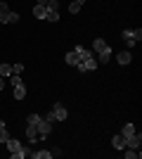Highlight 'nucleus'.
Listing matches in <instances>:
<instances>
[{
    "label": "nucleus",
    "instance_id": "20e7f679",
    "mask_svg": "<svg viewBox=\"0 0 142 159\" xmlns=\"http://www.w3.org/2000/svg\"><path fill=\"white\" fill-rule=\"evenodd\" d=\"M142 145V135L140 133H133V135H128V138H126V147H140Z\"/></svg>",
    "mask_w": 142,
    "mask_h": 159
},
{
    "label": "nucleus",
    "instance_id": "dca6fc26",
    "mask_svg": "<svg viewBox=\"0 0 142 159\" xmlns=\"http://www.w3.org/2000/svg\"><path fill=\"white\" fill-rule=\"evenodd\" d=\"M5 145H7V150H10V154H12V152H19V150H21V143H19V140H14V138H10Z\"/></svg>",
    "mask_w": 142,
    "mask_h": 159
},
{
    "label": "nucleus",
    "instance_id": "412c9836",
    "mask_svg": "<svg viewBox=\"0 0 142 159\" xmlns=\"http://www.w3.org/2000/svg\"><path fill=\"white\" fill-rule=\"evenodd\" d=\"M133 133H135V126H133V124H126L123 131H121V135H123V138H128V135H133Z\"/></svg>",
    "mask_w": 142,
    "mask_h": 159
},
{
    "label": "nucleus",
    "instance_id": "f8f14e48",
    "mask_svg": "<svg viewBox=\"0 0 142 159\" xmlns=\"http://www.w3.org/2000/svg\"><path fill=\"white\" fill-rule=\"evenodd\" d=\"M10 157H12V159H26V157H31V147H24V145H21L19 152H12Z\"/></svg>",
    "mask_w": 142,
    "mask_h": 159
},
{
    "label": "nucleus",
    "instance_id": "f704fd0d",
    "mask_svg": "<svg viewBox=\"0 0 142 159\" xmlns=\"http://www.w3.org/2000/svg\"><path fill=\"white\" fill-rule=\"evenodd\" d=\"M2 124H5V121H2V119H0V126H2Z\"/></svg>",
    "mask_w": 142,
    "mask_h": 159
},
{
    "label": "nucleus",
    "instance_id": "4468645a",
    "mask_svg": "<svg viewBox=\"0 0 142 159\" xmlns=\"http://www.w3.org/2000/svg\"><path fill=\"white\" fill-rule=\"evenodd\" d=\"M12 90H14V100H24V98H26V86H24V83L14 86Z\"/></svg>",
    "mask_w": 142,
    "mask_h": 159
},
{
    "label": "nucleus",
    "instance_id": "c85d7f7f",
    "mask_svg": "<svg viewBox=\"0 0 142 159\" xmlns=\"http://www.w3.org/2000/svg\"><path fill=\"white\" fill-rule=\"evenodd\" d=\"M21 71H24V64H14L12 66V74H21Z\"/></svg>",
    "mask_w": 142,
    "mask_h": 159
},
{
    "label": "nucleus",
    "instance_id": "9b49d317",
    "mask_svg": "<svg viewBox=\"0 0 142 159\" xmlns=\"http://www.w3.org/2000/svg\"><path fill=\"white\" fill-rule=\"evenodd\" d=\"M123 150H126V152H123V154H126V159H140V147H123Z\"/></svg>",
    "mask_w": 142,
    "mask_h": 159
},
{
    "label": "nucleus",
    "instance_id": "39448f33",
    "mask_svg": "<svg viewBox=\"0 0 142 159\" xmlns=\"http://www.w3.org/2000/svg\"><path fill=\"white\" fill-rule=\"evenodd\" d=\"M111 57H114V52H111V48H107L104 52H97V55H95V60H97V64H107V62L111 60Z\"/></svg>",
    "mask_w": 142,
    "mask_h": 159
},
{
    "label": "nucleus",
    "instance_id": "f257e3e1",
    "mask_svg": "<svg viewBox=\"0 0 142 159\" xmlns=\"http://www.w3.org/2000/svg\"><path fill=\"white\" fill-rule=\"evenodd\" d=\"M36 131H38V140H45L47 135L52 133V124H50V121H45V119L41 116V121L36 124Z\"/></svg>",
    "mask_w": 142,
    "mask_h": 159
},
{
    "label": "nucleus",
    "instance_id": "1a4fd4ad",
    "mask_svg": "<svg viewBox=\"0 0 142 159\" xmlns=\"http://www.w3.org/2000/svg\"><path fill=\"white\" fill-rule=\"evenodd\" d=\"M111 145H114V147H116V150H118V152H121L123 147H126V138H123L121 133H116L114 138H111Z\"/></svg>",
    "mask_w": 142,
    "mask_h": 159
},
{
    "label": "nucleus",
    "instance_id": "ddd939ff",
    "mask_svg": "<svg viewBox=\"0 0 142 159\" xmlns=\"http://www.w3.org/2000/svg\"><path fill=\"white\" fill-rule=\"evenodd\" d=\"M121 38L126 40V43H128V48H133V45L137 43V40H135V36H133V31H130V29H126V31L121 33Z\"/></svg>",
    "mask_w": 142,
    "mask_h": 159
},
{
    "label": "nucleus",
    "instance_id": "cd10ccee",
    "mask_svg": "<svg viewBox=\"0 0 142 159\" xmlns=\"http://www.w3.org/2000/svg\"><path fill=\"white\" fill-rule=\"evenodd\" d=\"M12 74V66L10 64H0V76H10Z\"/></svg>",
    "mask_w": 142,
    "mask_h": 159
},
{
    "label": "nucleus",
    "instance_id": "2f4dec72",
    "mask_svg": "<svg viewBox=\"0 0 142 159\" xmlns=\"http://www.w3.org/2000/svg\"><path fill=\"white\" fill-rule=\"evenodd\" d=\"M133 36H135V40H140V38H142V29H135V31H133Z\"/></svg>",
    "mask_w": 142,
    "mask_h": 159
},
{
    "label": "nucleus",
    "instance_id": "c756f323",
    "mask_svg": "<svg viewBox=\"0 0 142 159\" xmlns=\"http://www.w3.org/2000/svg\"><path fill=\"white\" fill-rule=\"evenodd\" d=\"M43 119H45V121H50V124H52V121H54V114H52V112H47V114H43Z\"/></svg>",
    "mask_w": 142,
    "mask_h": 159
},
{
    "label": "nucleus",
    "instance_id": "a211bd4d",
    "mask_svg": "<svg viewBox=\"0 0 142 159\" xmlns=\"http://www.w3.org/2000/svg\"><path fill=\"white\" fill-rule=\"evenodd\" d=\"M64 62H67L69 66H76V62H78V55H76L74 50H71V52H67V55H64Z\"/></svg>",
    "mask_w": 142,
    "mask_h": 159
},
{
    "label": "nucleus",
    "instance_id": "72a5a7b5",
    "mask_svg": "<svg viewBox=\"0 0 142 159\" xmlns=\"http://www.w3.org/2000/svg\"><path fill=\"white\" fill-rule=\"evenodd\" d=\"M38 5H47V0H38Z\"/></svg>",
    "mask_w": 142,
    "mask_h": 159
},
{
    "label": "nucleus",
    "instance_id": "7ed1b4c3",
    "mask_svg": "<svg viewBox=\"0 0 142 159\" xmlns=\"http://www.w3.org/2000/svg\"><path fill=\"white\" fill-rule=\"evenodd\" d=\"M52 114H54V121H67V116H69L67 107L62 105V102H57V105L52 107Z\"/></svg>",
    "mask_w": 142,
    "mask_h": 159
},
{
    "label": "nucleus",
    "instance_id": "393cba45",
    "mask_svg": "<svg viewBox=\"0 0 142 159\" xmlns=\"http://www.w3.org/2000/svg\"><path fill=\"white\" fill-rule=\"evenodd\" d=\"M47 10H54V12H59V0H47Z\"/></svg>",
    "mask_w": 142,
    "mask_h": 159
},
{
    "label": "nucleus",
    "instance_id": "bb28decb",
    "mask_svg": "<svg viewBox=\"0 0 142 159\" xmlns=\"http://www.w3.org/2000/svg\"><path fill=\"white\" fill-rule=\"evenodd\" d=\"M38 121H41V114H28V116H26V124H33V126H36Z\"/></svg>",
    "mask_w": 142,
    "mask_h": 159
},
{
    "label": "nucleus",
    "instance_id": "9d476101",
    "mask_svg": "<svg viewBox=\"0 0 142 159\" xmlns=\"http://www.w3.org/2000/svg\"><path fill=\"white\" fill-rule=\"evenodd\" d=\"M0 21H2V24H17V21H19V12H12V10H10Z\"/></svg>",
    "mask_w": 142,
    "mask_h": 159
},
{
    "label": "nucleus",
    "instance_id": "6e6552de",
    "mask_svg": "<svg viewBox=\"0 0 142 159\" xmlns=\"http://www.w3.org/2000/svg\"><path fill=\"white\" fill-rule=\"evenodd\" d=\"M116 60H118V64H130V60H133V55H130V50H121V52L116 55Z\"/></svg>",
    "mask_w": 142,
    "mask_h": 159
},
{
    "label": "nucleus",
    "instance_id": "2eb2a0df",
    "mask_svg": "<svg viewBox=\"0 0 142 159\" xmlns=\"http://www.w3.org/2000/svg\"><path fill=\"white\" fill-rule=\"evenodd\" d=\"M26 138L31 140V143H36V140H38V131H36L33 124H26Z\"/></svg>",
    "mask_w": 142,
    "mask_h": 159
},
{
    "label": "nucleus",
    "instance_id": "5701e85b",
    "mask_svg": "<svg viewBox=\"0 0 142 159\" xmlns=\"http://www.w3.org/2000/svg\"><path fill=\"white\" fill-rule=\"evenodd\" d=\"M19 83H21V76H19V74H10V86H19Z\"/></svg>",
    "mask_w": 142,
    "mask_h": 159
},
{
    "label": "nucleus",
    "instance_id": "7c9ffc66",
    "mask_svg": "<svg viewBox=\"0 0 142 159\" xmlns=\"http://www.w3.org/2000/svg\"><path fill=\"white\" fill-rule=\"evenodd\" d=\"M50 154H52V157H62V150H59V147H52V150H50Z\"/></svg>",
    "mask_w": 142,
    "mask_h": 159
},
{
    "label": "nucleus",
    "instance_id": "0eeeda50",
    "mask_svg": "<svg viewBox=\"0 0 142 159\" xmlns=\"http://www.w3.org/2000/svg\"><path fill=\"white\" fill-rule=\"evenodd\" d=\"M107 43H104V38H95L93 40V55H97V52H104V50H107Z\"/></svg>",
    "mask_w": 142,
    "mask_h": 159
},
{
    "label": "nucleus",
    "instance_id": "423d86ee",
    "mask_svg": "<svg viewBox=\"0 0 142 159\" xmlns=\"http://www.w3.org/2000/svg\"><path fill=\"white\" fill-rule=\"evenodd\" d=\"M74 52L78 55V60H88V57H95L93 50H88V48H83V45H76V48H74Z\"/></svg>",
    "mask_w": 142,
    "mask_h": 159
},
{
    "label": "nucleus",
    "instance_id": "b1692460",
    "mask_svg": "<svg viewBox=\"0 0 142 159\" xmlns=\"http://www.w3.org/2000/svg\"><path fill=\"white\" fill-rule=\"evenodd\" d=\"M10 140V133H7V128H5V124L0 126V143H7Z\"/></svg>",
    "mask_w": 142,
    "mask_h": 159
},
{
    "label": "nucleus",
    "instance_id": "4be33fe9",
    "mask_svg": "<svg viewBox=\"0 0 142 159\" xmlns=\"http://www.w3.org/2000/svg\"><path fill=\"white\" fill-rule=\"evenodd\" d=\"M45 21H59V12H54V10H47Z\"/></svg>",
    "mask_w": 142,
    "mask_h": 159
},
{
    "label": "nucleus",
    "instance_id": "6ab92c4d",
    "mask_svg": "<svg viewBox=\"0 0 142 159\" xmlns=\"http://www.w3.org/2000/svg\"><path fill=\"white\" fill-rule=\"evenodd\" d=\"M83 2H85V0H74V2L69 5V12H71V14H76V12H78V10L83 7Z\"/></svg>",
    "mask_w": 142,
    "mask_h": 159
},
{
    "label": "nucleus",
    "instance_id": "a878e982",
    "mask_svg": "<svg viewBox=\"0 0 142 159\" xmlns=\"http://www.w3.org/2000/svg\"><path fill=\"white\" fill-rule=\"evenodd\" d=\"M7 12H10V5H7L5 0H0V19H2V17H5Z\"/></svg>",
    "mask_w": 142,
    "mask_h": 159
},
{
    "label": "nucleus",
    "instance_id": "473e14b6",
    "mask_svg": "<svg viewBox=\"0 0 142 159\" xmlns=\"http://www.w3.org/2000/svg\"><path fill=\"white\" fill-rule=\"evenodd\" d=\"M2 88H5V81H2V76H0V90H2Z\"/></svg>",
    "mask_w": 142,
    "mask_h": 159
},
{
    "label": "nucleus",
    "instance_id": "f03ea898",
    "mask_svg": "<svg viewBox=\"0 0 142 159\" xmlns=\"http://www.w3.org/2000/svg\"><path fill=\"white\" fill-rule=\"evenodd\" d=\"M76 66H78L81 71H93V69H97V60H95V57H88V60H78V62H76Z\"/></svg>",
    "mask_w": 142,
    "mask_h": 159
},
{
    "label": "nucleus",
    "instance_id": "aec40b11",
    "mask_svg": "<svg viewBox=\"0 0 142 159\" xmlns=\"http://www.w3.org/2000/svg\"><path fill=\"white\" fill-rule=\"evenodd\" d=\"M31 157L33 159H50L52 154H50V150H41V152H31Z\"/></svg>",
    "mask_w": 142,
    "mask_h": 159
},
{
    "label": "nucleus",
    "instance_id": "f3484780",
    "mask_svg": "<svg viewBox=\"0 0 142 159\" xmlns=\"http://www.w3.org/2000/svg\"><path fill=\"white\" fill-rule=\"evenodd\" d=\"M45 14H47V7L45 5H36L33 7V17H36V19H45Z\"/></svg>",
    "mask_w": 142,
    "mask_h": 159
}]
</instances>
